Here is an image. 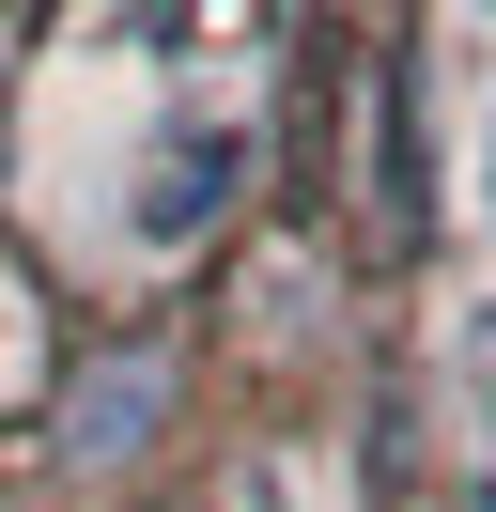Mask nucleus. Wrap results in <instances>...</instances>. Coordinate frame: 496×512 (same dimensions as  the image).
I'll return each mask as SVG.
<instances>
[{
    "label": "nucleus",
    "instance_id": "7ed1b4c3",
    "mask_svg": "<svg viewBox=\"0 0 496 512\" xmlns=\"http://www.w3.org/2000/svg\"><path fill=\"white\" fill-rule=\"evenodd\" d=\"M0 388H16V280H0Z\"/></svg>",
    "mask_w": 496,
    "mask_h": 512
},
{
    "label": "nucleus",
    "instance_id": "20e7f679",
    "mask_svg": "<svg viewBox=\"0 0 496 512\" xmlns=\"http://www.w3.org/2000/svg\"><path fill=\"white\" fill-rule=\"evenodd\" d=\"M481 218H496V125H481Z\"/></svg>",
    "mask_w": 496,
    "mask_h": 512
},
{
    "label": "nucleus",
    "instance_id": "f03ea898",
    "mask_svg": "<svg viewBox=\"0 0 496 512\" xmlns=\"http://www.w3.org/2000/svg\"><path fill=\"white\" fill-rule=\"evenodd\" d=\"M155 404H171V373H155V357H109V373L78 388V466H124V450L155 435Z\"/></svg>",
    "mask_w": 496,
    "mask_h": 512
},
{
    "label": "nucleus",
    "instance_id": "f257e3e1",
    "mask_svg": "<svg viewBox=\"0 0 496 512\" xmlns=\"http://www.w3.org/2000/svg\"><path fill=\"white\" fill-rule=\"evenodd\" d=\"M233 187H248V125L217 109V125H155L140 140V171H124V249H202L217 218H233Z\"/></svg>",
    "mask_w": 496,
    "mask_h": 512
},
{
    "label": "nucleus",
    "instance_id": "39448f33",
    "mask_svg": "<svg viewBox=\"0 0 496 512\" xmlns=\"http://www.w3.org/2000/svg\"><path fill=\"white\" fill-rule=\"evenodd\" d=\"M481 16H496V0H481Z\"/></svg>",
    "mask_w": 496,
    "mask_h": 512
}]
</instances>
